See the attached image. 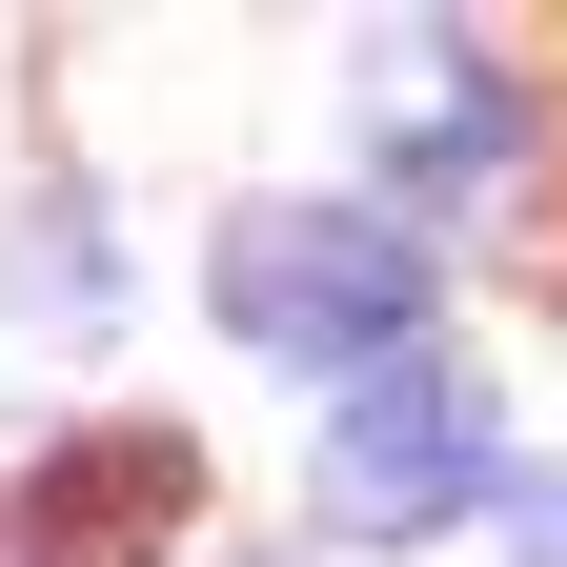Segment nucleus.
<instances>
[{
  "mask_svg": "<svg viewBox=\"0 0 567 567\" xmlns=\"http://www.w3.org/2000/svg\"><path fill=\"white\" fill-rule=\"evenodd\" d=\"M203 284H224V324L264 344V365H344L365 385V365L425 344V244L365 224V203H244Z\"/></svg>",
  "mask_w": 567,
  "mask_h": 567,
  "instance_id": "nucleus-1",
  "label": "nucleus"
},
{
  "mask_svg": "<svg viewBox=\"0 0 567 567\" xmlns=\"http://www.w3.org/2000/svg\"><path fill=\"white\" fill-rule=\"evenodd\" d=\"M466 507H486V385L446 344H405V365H365L324 405V527L405 547V527H466Z\"/></svg>",
  "mask_w": 567,
  "mask_h": 567,
  "instance_id": "nucleus-2",
  "label": "nucleus"
},
{
  "mask_svg": "<svg viewBox=\"0 0 567 567\" xmlns=\"http://www.w3.org/2000/svg\"><path fill=\"white\" fill-rule=\"evenodd\" d=\"M344 102H365V142H385L405 183H486V163H527V82H507L486 41H446V21H385Z\"/></svg>",
  "mask_w": 567,
  "mask_h": 567,
  "instance_id": "nucleus-3",
  "label": "nucleus"
},
{
  "mask_svg": "<svg viewBox=\"0 0 567 567\" xmlns=\"http://www.w3.org/2000/svg\"><path fill=\"white\" fill-rule=\"evenodd\" d=\"M142 527H183V446H142V425H102V446H61L21 486V547L41 567H122Z\"/></svg>",
  "mask_w": 567,
  "mask_h": 567,
  "instance_id": "nucleus-4",
  "label": "nucleus"
},
{
  "mask_svg": "<svg viewBox=\"0 0 567 567\" xmlns=\"http://www.w3.org/2000/svg\"><path fill=\"white\" fill-rule=\"evenodd\" d=\"M486 507H507L527 567H567V365L547 385H486Z\"/></svg>",
  "mask_w": 567,
  "mask_h": 567,
  "instance_id": "nucleus-5",
  "label": "nucleus"
}]
</instances>
